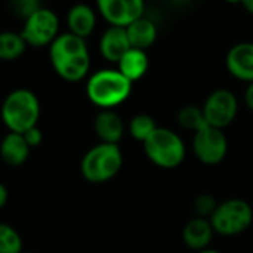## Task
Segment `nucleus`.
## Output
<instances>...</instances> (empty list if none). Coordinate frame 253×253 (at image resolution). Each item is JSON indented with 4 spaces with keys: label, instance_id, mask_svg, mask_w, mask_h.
I'll list each match as a JSON object with an SVG mask.
<instances>
[{
    "label": "nucleus",
    "instance_id": "obj_16",
    "mask_svg": "<svg viewBox=\"0 0 253 253\" xmlns=\"http://www.w3.org/2000/svg\"><path fill=\"white\" fill-rule=\"evenodd\" d=\"M30 147L21 133L9 132L0 142V157L7 166H21L30 154Z\"/></svg>",
    "mask_w": 253,
    "mask_h": 253
},
{
    "label": "nucleus",
    "instance_id": "obj_26",
    "mask_svg": "<svg viewBox=\"0 0 253 253\" xmlns=\"http://www.w3.org/2000/svg\"><path fill=\"white\" fill-rule=\"evenodd\" d=\"M245 104L251 111H253V82L248 84V87L245 90Z\"/></svg>",
    "mask_w": 253,
    "mask_h": 253
},
{
    "label": "nucleus",
    "instance_id": "obj_25",
    "mask_svg": "<svg viewBox=\"0 0 253 253\" xmlns=\"http://www.w3.org/2000/svg\"><path fill=\"white\" fill-rule=\"evenodd\" d=\"M22 136H24V139H25V142L28 144L30 148L39 147V145L42 144V141H43V133H42V130H40L37 126L28 129L27 132H24Z\"/></svg>",
    "mask_w": 253,
    "mask_h": 253
},
{
    "label": "nucleus",
    "instance_id": "obj_28",
    "mask_svg": "<svg viewBox=\"0 0 253 253\" xmlns=\"http://www.w3.org/2000/svg\"><path fill=\"white\" fill-rule=\"evenodd\" d=\"M243 7H245L251 15H253V0H245V1H243Z\"/></svg>",
    "mask_w": 253,
    "mask_h": 253
},
{
    "label": "nucleus",
    "instance_id": "obj_9",
    "mask_svg": "<svg viewBox=\"0 0 253 253\" xmlns=\"http://www.w3.org/2000/svg\"><path fill=\"white\" fill-rule=\"evenodd\" d=\"M193 150L202 163L213 166L225 159L228 153V141L221 129L206 126L194 133Z\"/></svg>",
    "mask_w": 253,
    "mask_h": 253
},
{
    "label": "nucleus",
    "instance_id": "obj_12",
    "mask_svg": "<svg viewBox=\"0 0 253 253\" xmlns=\"http://www.w3.org/2000/svg\"><path fill=\"white\" fill-rule=\"evenodd\" d=\"M132 49L126 28H119V27H110L105 30L99 39V50L101 55L110 61V62H119L122 56Z\"/></svg>",
    "mask_w": 253,
    "mask_h": 253
},
{
    "label": "nucleus",
    "instance_id": "obj_1",
    "mask_svg": "<svg viewBox=\"0 0 253 253\" xmlns=\"http://www.w3.org/2000/svg\"><path fill=\"white\" fill-rule=\"evenodd\" d=\"M49 58L56 74L67 82H79L84 79L90 68L86 40L70 31L58 34L50 43Z\"/></svg>",
    "mask_w": 253,
    "mask_h": 253
},
{
    "label": "nucleus",
    "instance_id": "obj_27",
    "mask_svg": "<svg viewBox=\"0 0 253 253\" xmlns=\"http://www.w3.org/2000/svg\"><path fill=\"white\" fill-rule=\"evenodd\" d=\"M7 197H9V193H7V188L0 182V209L6 205L7 202Z\"/></svg>",
    "mask_w": 253,
    "mask_h": 253
},
{
    "label": "nucleus",
    "instance_id": "obj_6",
    "mask_svg": "<svg viewBox=\"0 0 253 253\" xmlns=\"http://www.w3.org/2000/svg\"><path fill=\"white\" fill-rule=\"evenodd\" d=\"M209 221L215 233L225 237L237 236L252 225L253 209L243 199H228L218 205Z\"/></svg>",
    "mask_w": 253,
    "mask_h": 253
},
{
    "label": "nucleus",
    "instance_id": "obj_7",
    "mask_svg": "<svg viewBox=\"0 0 253 253\" xmlns=\"http://www.w3.org/2000/svg\"><path fill=\"white\" fill-rule=\"evenodd\" d=\"M59 19L58 15L49 7H40L31 16H28L21 30V37L27 46L43 47L58 37Z\"/></svg>",
    "mask_w": 253,
    "mask_h": 253
},
{
    "label": "nucleus",
    "instance_id": "obj_8",
    "mask_svg": "<svg viewBox=\"0 0 253 253\" xmlns=\"http://www.w3.org/2000/svg\"><path fill=\"white\" fill-rule=\"evenodd\" d=\"M202 110L208 126L222 130L234 122L239 111V101L231 90L216 89L206 98Z\"/></svg>",
    "mask_w": 253,
    "mask_h": 253
},
{
    "label": "nucleus",
    "instance_id": "obj_18",
    "mask_svg": "<svg viewBox=\"0 0 253 253\" xmlns=\"http://www.w3.org/2000/svg\"><path fill=\"white\" fill-rule=\"evenodd\" d=\"M129 43L133 49L147 50L157 39V27L150 18H139L126 28Z\"/></svg>",
    "mask_w": 253,
    "mask_h": 253
},
{
    "label": "nucleus",
    "instance_id": "obj_5",
    "mask_svg": "<svg viewBox=\"0 0 253 253\" xmlns=\"http://www.w3.org/2000/svg\"><path fill=\"white\" fill-rule=\"evenodd\" d=\"M147 157L162 169H175L185 159V144L181 136L168 129L157 127L144 142Z\"/></svg>",
    "mask_w": 253,
    "mask_h": 253
},
{
    "label": "nucleus",
    "instance_id": "obj_2",
    "mask_svg": "<svg viewBox=\"0 0 253 253\" xmlns=\"http://www.w3.org/2000/svg\"><path fill=\"white\" fill-rule=\"evenodd\" d=\"M132 92V83L119 73V70L104 68L95 71L86 84V95L92 104L102 110L125 102Z\"/></svg>",
    "mask_w": 253,
    "mask_h": 253
},
{
    "label": "nucleus",
    "instance_id": "obj_21",
    "mask_svg": "<svg viewBox=\"0 0 253 253\" xmlns=\"http://www.w3.org/2000/svg\"><path fill=\"white\" fill-rule=\"evenodd\" d=\"M156 129H157V125L154 119L148 114H136L132 117L129 123V133L132 135V138H135L136 141L142 144L153 135Z\"/></svg>",
    "mask_w": 253,
    "mask_h": 253
},
{
    "label": "nucleus",
    "instance_id": "obj_11",
    "mask_svg": "<svg viewBox=\"0 0 253 253\" xmlns=\"http://www.w3.org/2000/svg\"><path fill=\"white\" fill-rule=\"evenodd\" d=\"M227 70L239 80L253 82V43L242 42L234 44L225 58Z\"/></svg>",
    "mask_w": 253,
    "mask_h": 253
},
{
    "label": "nucleus",
    "instance_id": "obj_20",
    "mask_svg": "<svg viewBox=\"0 0 253 253\" xmlns=\"http://www.w3.org/2000/svg\"><path fill=\"white\" fill-rule=\"evenodd\" d=\"M176 120H178V125L181 127H184L187 130H191L194 133L208 126L203 110L199 108L197 105H185V107H182L178 111Z\"/></svg>",
    "mask_w": 253,
    "mask_h": 253
},
{
    "label": "nucleus",
    "instance_id": "obj_22",
    "mask_svg": "<svg viewBox=\"0 0 253 253\" xmlns=\"http://www.w3.org/2000/svg\"><path fill=\"white\" fill-rule=\"evenodd\" d=\"M0 253H22L19 233L4 222H0Z\"/></svg>",
    "mask_w": 253,
    "mask_h": 253
},
{
    "label": "nucleus",
    "instance_id": "obj_14",
    "mask_svg": "<svg viewBox=\"0 0 253 253\" xmlns=\"http://www.w3.org/2000/svg\"><path fill=\"white\" fill-rule=\"evenodd\" d=\"M93 129L104 144H116L125 133V123L122 117L113 110H102L93 122Z\"/></svg>",
    "mask_w": 253,
    "mask_h": 253
},
{
    "label": "nucleus",
    "instance_id": "obj_23",
    "mask_svg": "<svg viewBox=\"0 0 253 253\" xmlns=\"http://www.w3.org/2000/svg\"><path fill=\"white\" fill-rule=\"evenodd\" d=\"M216 208H218V203L211 194H200L194 200V211L197 212L199 218L211 219Z\"/></svg>",
    "mask_w": 253,
    "mask_h": 253
},
{
    "label": "nucleus",
    "instance_id": "obj_24",
    "mask_svg": "<svg viewBox=\"0 0 253 253\" xmlns=\"http://www.w3.org/2000/svg\"><path fill=\"white\" fill-rule=\"evenodd\" d=\"M42 4L37 0H16L12 3V9L19 18H24V21L31 16L36 10H39Z\"/></svg>",
    "mask_w": 253,
    "mask_h": 253
},
{
    "label": "nucleus",
    "instance_id": "obj_13",
    "mask_svg": "<svg viewBox=\"0 0 253 253\" xmlns=\"http://www.w3.org/2000/svg\"><path fill=\"white\" fill-rule=\"evenodd\" d=\"M213 228L209 219L205 218H194L187 222V225L182 230V240L187 248H190L194 252H200L209 248L212 237H213Z\"/></svg>",
    "mask_w": 253,
    "mask_h": 253
},
{
    "label": "nucleus",
    "instance_id": "obj_10",
    "mask_svg": "<svg viewBox=\"0 0 253 253\" xmlns=\"http://www.w3.org/2000/svg\"><path fill=\"white\" fill-rule=\"evenodd\" d=\"M98 10L110 27L127 28L144 16L145 4L141 0H99Z\"/></svg>",
    "mask_w": 253,
    "mask_h": 253
},
{
    "label": "nucleus",
    "instance_id": "obj_29",
    "mask_svg": "<svg viewBox=\"0 0 253 253\" xmlns=\"http://www.w3.org/2000/svg\"><path fill=\"white\" fill-rule=\"evenodd\" d=\"M196 253H219L218 251H213V249H205V251H200V252H196Z\"/></svg>",
    "mask_w": 253,
    "mask_h": 253
},
{
    "label": "nucleus",
    "instance_id": "obj_15",
    "mask_svg": "<svg viewBox=\"0 0 253 253\" xmlns=\"http://www.w3.org/2000/svg\"><path fill=\"white\" fill-rule=\"evenodd\" d=\"M67 25L71 34L86 40L96 25V13L87 4H74L67 13Z\"/></svg>",
    "mask_w": 253,
    "mask_h": 253
},
{
    "label": "nucleus",
    "instance_id": "obj_17",
    "mask_svg": "<svg viewBox=\"0 0 253 253\" xmlns=\"http://www.w3.org/2000/svg\"><path fill=\"white\" fill-rule=\"evenodd\" d=\"M117 70L122 76H125L130 83L142 79L148 70V55L145 50L129 49L122 59L117 62Z\"/></svg>",
    "mask_w": 253,
    "mask_h": 253
},
{
    "label": "nucleus",
    "instance_id": "obj_30",
    "mask_svg": "<svg viewBox=\"0 0 253 253\" xmlns=\"http://www.w3.org/2000/svg\"><path fill=\"white\" fill-rule=\"evenodd\" d=\"M25 253H33V252H25Z\"/></svg>",
    "mask_w": 253,
    "mask_h": 253
},
{
    "label": "nucleus",
    "instance_id": "obj_4",
    "mask_svg": "<svg viewBox=\"0 0 253 253\" xmlns=\"http://www.w3.org/2000/svg\"><path fill=\"white\" fill-rule=\"evenodd\" d=\"M123 166V154L116 144H98L82 159L80 170L86 181L102 184L113 179Z\"/></svg>",
    "mask_w": 253,
    "mask_h": 253
},
{
    "label": "nucleus",
    "instance_id": "obj_3",
    "mask_svg": "<svg viewBox=\"0 0 253 253\" xmlns=\"http://www.w3.org/2000/svg\"><path fill=\"white\" fill-rule=\"evenodd\" d=\"M0 114L9 132L22 135L37 126L40 117L39 98L28 89H15L4 98Z\"/></svg>",
    "mask_w": 253,
    "mask_h": 253
},
{
    "label": "nucleus",
    "instance_id": "obj_19",
    "mask_svg": "<svg viewBox=\"0 0 253 253\" xmlns=\"http://www.w3.org/2000/svg\"><path fill=\"white\" fill-rule=\"evenodd\" d=\"M25 42L19 33L1 31L0 33V59L13 61L18 59L25 52Z\"/></svg>",
    "mask_w": 253,
    "mask_h": 253
}]
</instances>
